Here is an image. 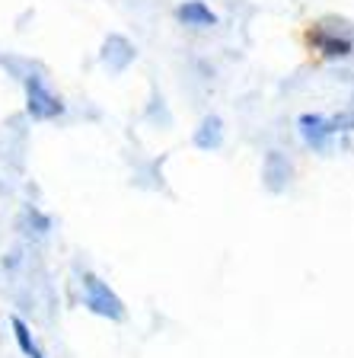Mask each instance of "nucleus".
Returning <instances> with one entry per match:
<instances>
[{"label": "nucleus", "mask_w": 354, "mask_h": 358, "mask_svg": "<svg viewBox=\"0 0 354 358\" xmlns=\"http://www.w3.org/2000/svg\"><path fill=\"white\" fill-rule=\"evenodd\" d=\"M87 304L93 307L96 313H105V317H115V320H121L125 317V310H121V304H118V298L112 294L109 288H105L103 282H99L96 275H87Z\"/></svg>", "instance_id": "obj_1"}, {"label": "nucleus", "mask_w": 354, "mask_h": 358, "mask_svg": "<svg viewBox=\"0 0 354 358\" xmlns=\"http://www.w3.org/2000/svg\"><path fill=\"white\" fill-rule=\"evenodd\" d=\"M26 90H29V112L36 115V119H54V115H61V112H64L61 99L52 96V93L42 87V80H38V77H32V80L26 83Z\"/></svg>", "instance_id": "obj_2"}, {"label": "nucleus", "mask_w": 354, "mask_h": 358, "mask_svg": "<svg viewBox=\"0 0 354 358\" xmlns=\"http://www.w3.org/2000/svg\"><path fill=\"white\" fill-rule=\"evenodd\" d=\"M176 16L185 22V26H214L217 16L211 13V10L201 3V0H192V3H182V7L176 10Z\"/></svg>", "instance_id": "obj_3"}, {"label": "nucleus", "mask_w": 354, "mask_h": 358, "mask_svg": "<svg viewBox=\"0 0 354 358\" xmlns=\"http://www.w3.org/2000/svg\"><path fill=\"white\" fill-rule=\"evenodd\" d=\"M13 329H16V339H20L22 352H26V355H29V352L36 349V345L29 343V329H26V323H22V320H13Z\"/></svg>", "instance_id": "obj_4"}, {"label": "nucleus", "mask_w": 354, "mask_h": 358, "mask_svg": "<svg viewBox=\"0 0 354 358\" xmlns=\"http://www.w3.org/2000/svg\"><path fill=\"white\" fill-rule=\"evenodd\" d=\"M29 358H42V355H38V349H32V352H29Z\"/></svg>", "instance_id": "obj_5"}]
</instances>
